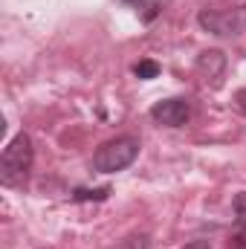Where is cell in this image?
<instances>
[{
  "instance_id": "obj_12",
  "label": "cell",
  "mask_w": 246,
  "mask_h": 249,
  "mask_svg": "<svg viewBox=\"0 0 246 249\" xmlns=\"http://www.w3.org/2000/svg\"><path fill=\"white\" fill-rule=\"evenodd\" d=\"M127 3H133V6H142V3H145V0H127Z\"/></svg>"
},
{
  "instance_id": "obj_1",
  "label": "cell",
  "mask_w": 246,
  "mask_h": 249,
  "mask_svg": "<svg viewBox=\"0 0 246 249\" xmlns=\"http://www.w3.org/2000/svg\"><path fill=\"white\" fill-rule=\"evenodd\" d=\"M32 162H35V145H32V136L29 133H18L9 139V145L3 148L0 154V183L6 188H18L26 183L29 171H32Z\"/></svg>"
},
{
  "instance_id": "obj_3",
  "label": "cell",
  "mask_w": 246,
  "mask_h": 249,
  "mask_svg": "<svg viewBox=\"0 0 246 249\" xmlns=\"http://www.w3.org/2000/svg\"><path fill=\"white\" fill-rule=\"evenodd\" d=\"M197 23H200V29H206L209 35H217V38H238V35L246 32V3H235V6H226V9L206 6V9H200Z\"/></svg>"
},
{
  "instance_id": "obj_9",
  "label": "cell",
  "mask_w": 246,
  "mask_h": 249,
  "mask_svg": "<svg viewBox=\"0 0 246 249\" xmlns=\"http://www.w3.org/2000/svg\"><path fill=\"white\" fill-rule=\"evenodd\" d=\"M133 72L139 75V78H157L159 75V64L157 61H151V58H145V61H139V64H133Z\"/></svg>"
},
{
  "instance_id": "obj_4",
  "label": "cell",
  "mask_w": 246,
  "mask_h": 249,
  "mask_svg": "<svg viewBox=\"0 0 246 249\" xmlns=\"http://www.w3.org/2000/svg\"><path fill=\"white\" fill-rule=\"evenodd\" d=\"M148 116L157 124H162V127H183L191 119V105H188V99H180V96L162 99V102L151 105Z\"/></svg>"
},
{
  "instance_id": "obj_7",
  "label": "cell",
  "mask_w": 246,
  "mask_h": 249,
  "mask_svg": "<svg viewBox=\"0 0 246 249\" xmlns=\"http://www.w3.org/2000/svg\"><path fill=\"white\" fill-rule=\"evenodd\" d=\"M116 249H151V238H148L145 232H133V235H127Z\"/></svg>"
},
{
  "instance_id": "obj_8",
  "label": "cell",
  "mask_w": 246,
  "mask_h": 249,
  "mask_svg": "<svg viewBox=\"0 0 246 249\" xmlns=\"http://www.w3.org/2000/svg\"><path fill=\"white\" fill-rule=\"evenodd\" d=\"M110 194V188L105 186V188H93V191H87V188H75L72 191V200L75 203H84V200H105Z\"/></svg>"
},
{
  "instance_id": "obj_11",
  "label": "cell",
  "mask_w": 246,
  "mask_h": 249,
  "mask_svg": "<svg viewBox=\"0 0 246 249\" xmlns=\"http://www.w3.org/2000/svg\"><path fill=\"white\" fill-rule=\"evenodd\" d=\"M183 249H211V247H209V241H191V244H185Z\"/></svg>"
},
{
  "instance_id": "obj_6",
  "label": "cell",
  "mask_w": 246,
  "mask_h": 249,
  "mask_svg": "<svg viewBox=\"0 0 246 249\" xmlns=\"http://www.w3.org/2000/svg\"><path fill=\"white\" fill-rule=\"evenodd\" d=\"M223 67H226V58H223L220 50H209V53H203L197 58V72L203 75V81H209V78L217 81L223 75Z\"/></svg>"
},
{
  "instance_id": "obj_2",
  "label": "cell",
  "mask_w": 246,
  "mask_h": 249,
  "mask_svg": "<svg viewBox=\"0 0 246 249\" xmlns=\"http://www.w3.org/2000/svg\"><path fill=\"white\" fill-rule=\"evenodd\" d=\"M139 148H142V142L130 133H122V136H113V139L102 142L93 154V171L96 174H119V171L130 168L136 162Z\"/></svg>"
},
{
  "instance_id": "obj_5",
  "label": "cell",
  "mask_w": 246,
  "mask_h": 249,
  "mask_svg": "<svg viewBox=\"0 0 246 249\" xmlns=\"http://www.w3.org/2000/svg\"><path fill=\"white\" fill-rule=\"evenodd\" d=\"M235 232L229 235V249H246V191L235 194Z\"/></svg>"
},
{
  "instance_id": "obj_10",
  "label": "cell",
  "mask_w": 246,
  "mask_h": 249,
  "mask_svg": "<svg viewBox=\"0 0 246 249\" xmlns=\"http://www.w3.org/2000/svg\"><path fill=\"white\" fill-rule=\"evenodd\" d=\"M235 107H238V110H241V113L246 116V87L235 93Z\"/></svg>"
}]
</instances>
